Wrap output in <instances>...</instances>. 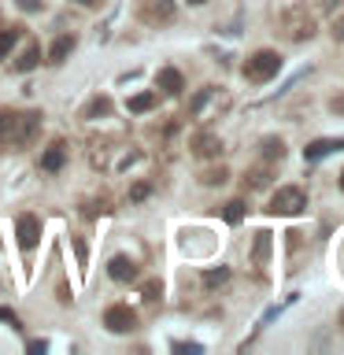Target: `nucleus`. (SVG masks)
I'll list each match as a JSON object with an SVG mask.
<instances>
[{
	"instance_id": "dca6fc26",
	"label": "nucleus",
	"mask_w": 344,
	"mask_h": 355,
	"mask_svg": "<svg viewBox=\"0 0 344 355\" xmlns=\"http://www.w3.org/2000/svg\"><path fill=\"white\" fill-rule=\"evenodd\" d=\"M171 0H152V4L148 8H144V19H148V22H160V19H171Z\"/></svg>"
},
{
	"instance_id": "a211bd4d",
	"label": "nucleus",
	"mask_w": 344,
	"mask_h": 355,
	"mask_svg": "<svg viewBox=\"0 0 344 355\" xmlns=\"http://www.w3.org/2000/svg\"><path fill=\"white\" fill-rule=\"evenodd\" d=\"M19 26H11V30H0V60H8V55H11V49H15V44H19Z\"/></svg>"
},
{
	"instance_id": "7c9ffc66",
	"label": "nucleus",
	"mask_w": 344,
	"mask_h": 355,
	"mask_svg": "<svg viewBox=\"0 0 344 355\" xmlns=\"http://www.w3.org/2000/svg\"><path fill=\"white\" fill-rule=\"evenodd\" d=\"M189 4H204V0H189Z\"/></svg>"
},
{
	"instance_id": "7ed1b4c3",
	"label": "nucleus",
	"mask_w": 344,
	"mask_h": 355,
	"mask_svg": "<svg viewBox=\"0 0 344 355\" xmlns=\"http://www.w3.org/2000/svg\"><path fill=\"white\" fill-rule=\"evenodd\" d=\"M15 233H19V248L30 255L33 248H37V241H41V218H37V215H30V211H26V215H19Z\"/></svg>"
},
{
	"instance_id": "412c9836",
	"label": "nucleus",
	"mask_w": 344,
	"mask_h": 355,
	"mask_svg": "<svg viewBox=\"0 0 344 355\" xmlns=\"http://www.w3.org/2000/svg\"><path fill=\"white\" fill-rule=\"evenodd\" d=\"M230 282V266H218V270H207L204 274V285L207 288H218V285H226Z\"/></svg>"
},
{
	"instance_id": "2f4dec72",
	"label": "nucleus",
	"mask_w": 344,
	"mask_h": 355,
	"mask_svg": "<svg viewBox=\"0 0 344 355\" xmlns=\"http://www.w3.org/2000/svg\"><path fill=\"white\" fill-rule=\"evenodd\" d=\"M341 326H344V311H341Z\"/></svg>"
},
{
	"instance_id": "2eb2a0df",
	"label": "nucleus",
	"mask_w": 344,
	"mask_h": 355,
	"mask_svg": "<svg viewBox=\"0 0 344 355\" xmlns=\"http://www.w3.org/2000/svg\"><path fill=\"white\" fill-rule=\"evenodd\" d=\"M108 111H111V100H108V96H93V100H89V104H85L82 119H104Z\"/></svg>"
},
{
	"instance_id": "6ab92c4d",
	"label": "nucleus",
	"mask_w": 344,
	"mask_h": 355,
	"mask_svg": "<svg viewBox=\"0 0 344 355\" xmlns=\"http://www.w3.org/2000/svg\"><path fill=\"white\" fill-rule=\"evenodd\" d=\"M266 255H270V233H255L252 259H255V263H266Z\"/></svg>"
},
{
	"instance_id": "9d476101",
	"label": "nucleus",
	"mask_w": 344,
	"mask_h": 355,
	"mask_svg": "<svg viewBox=\"0 0 344 355\" xmlns=\"http://www.w3.org/2000/svg\"><path fill=\"white\" fill-rule=\"evenodd\" d=\"M15 122H19V111H11V107L0 111V144H4V148L15 144Z\"/></svg>"
},
{
	"instance_id": "c756f323",
	"label": "nucleus",
	"mask_w": 344,
	"mask_h": 355,
	"mask_svg": "<svg viewBox=\"0 0 344 355\" xmlns=\"http://www.w3.org/2000/svg\"><path fill=\"white\" fill-rule=\"evenodd\" d=\"M337 33H341V37H344V19H341V30H337Z\"/></svg>"
},
{
	"instance_id": "473e14b6",
	"label": "nucleus",
	"mask_w": 344,
	"mask_h": 355,
	"mask_svg": "<svg viewBox=\"0 0 344 355\" xmlns=\"http://www.w3.org/2000/svg\"><path fill=\"white\" fill-rule=\"evenodd\" d=\"M341 185H344V178H341Z\"/></svg>"
},
{
	"instance_id": "f257e3e1",
	"label": "nucleus",
	"mask_w": 344,
	"mask_h": 355,
	"mask_svg": "<svg viewBox=\"0 0 344 355\" xmlns=\"http://www.w3.org/2000/svg\"><path fill=\"white\" fill-rule=\"evenodd\" d=\"M277 71H282V55L270 52V49L252 52L248 63H244V78H248V82H270Z\"/></svg>"
},
{
	"instance_id": "4468645a",
	"label": "nucleus",
	"mask_w": 344,
	"mask_h": 355,
	"mask_svg": "<svg viewBox=\"0 0 344 355\" xmlns=\"http://www.w3.org/2000/svg\"><path fill=\"white\" fill-rule=\"evenodd\" d=\"M337 148H344V141H311L304 155H307L311 163H315V159H322V155H333Z\"/></svg>"
},
{
	"instance_id": "0eeeda50",
	"label": "nucleus",
	"mask_w": 344,
	"mask_h": 355,
	"mask_svg": "<svg viewBox=\"0 0 344 355\" xmlns=\"http://www.w3.org/2000/svg\"><path fill=\"white\" fill-rule=\"evenodd\" d=\"M155 89H163L166 96H178L185 89V78H182V71H174V67H163L160 74H155Z\"/></svg>"
},
{
	"instance_id": "39448f33",
	"label": "nucleus",
	"mask_w": 344,
	"mask_h": 355,
	"mask_svg": "<svg viewBox=\"0 0 344 355\" xmlns=\"http://www.w3.org/2000/svg\"><path fill=\"white\" fill-rule=\"evenodd\" d=\"M41 111H19V122H15V148H26V144L37 137L41 130Z\"/></svg>"
},
{
	"instance_id": "bb28decb",
	"label": "nucleus",
	"mask_w": 344,
	"mask_h": 355,
	"mask_svg": "<svg viewBox=\"0 0 344 355\" xmlns=\"http://www.w3.org/2000/svg\"><path fill=\"white\" fill-rule=\"evenodd\" d=\"M204 182H207V185H218V182H226V174H222V171H207Z\"/></svg>"
},
{
	"instance_id": "4be33fe9",
	"label": "nucleus",
	"mask_w": 344,
	"mask_h": 355,
	"mask_svg": "<svg viewBox=\"0 0 344 355\" xmlns=\"http://www.w3.org/2000/svg\"><path fill=\"white\" fill-rule=\"evenodd\" d=\"M0 322H4V326H11V329H22V322H19V315L11 307H0Z\"/></svg>"
},
{
	"instance_id": "f03ea898",
	"label": "nucleus",
	"mask_w": 344,
	"mask_h": 355,
	"mask_svg": "<svg viewBox=\"0 0 344 355\" xmlns=\"http://www.w3.org/2000/svg\"><path fill=\"white\" fill-rule=\"evenodd\" d=\"M304 207H307V193H304L300 185L277 189V193L270 196V204H266V211H270V215H300Z\"/></svg>"
},
{
	"instance_id": "c85d7f7f",
	"label": "nucleus",
	"mask_w": 344,
	"mask_h": 355,
	"mask_svg": "<svg viewBox=\"0 0 344 355\" xmlns=\"http://www.w3.org/2000/svg\"><path fill=\"white\" fill-rule=\"evenodd\" d=\"M74 4H82V8H100V0H74Z\"/></svg>"
},
{
	"instance_id": "ddd939ff",
	"label": "nucleus",
	"mask_w": 344,
	"mask_h": 355,
	"mask_svg": "<svg viewBox=\"0 0 344 355\" xmlns=\"http://www.w3.org/2000/svg\"><path fill=\"white\" fill-rule=\"evenodd\" d=\"M155 104H160V89H152V93H137V96H130V111L133 115H144V111H152Z\"/></svg>"
},
{
	"instance_id": "cd10ccee",
	"label": "nucleus",
	"mask_w": 344,
	"mask_h": 355,
	"mask_svg": "<svg viewBox=\"0 0 344 355\" xmlns=\"http://www.w3.org/2000/svg\"><path fill=\"white\" fill-rule=\"evenodd\" d=\"M41 8V0H22V11H37Z\"/></svg>"
},
{
	"instance_id": "423d86ee",
	"label": "nucleus",
	"mask_w": 344,
	"mask_h": 355,
	"mask_svg": "<svg viewBox=\"0 0 344 355\" xmlns=\"http://www.w3.org/2000/svg\"><path fill=\"white\" fill-rule=\"evenodd\" d=\"M63 163H67V144L63 141H52L49 148L41 152V171L55 174V171H63Z\"/></svg>"
},
{
	"instance_id": "9b49d317",
	"label": "nucleus",
	"mask_w": 344,
	"mask_h": 355,
	"mask_svg": "<svg viewBox=\"0 0 344 355\" xmlns=\"http://www.w3.org/2000/svg\"><path fill=\"white\" fill-rule=\"evenodd\" d=\"M74 37H71V33H63V37H55L52 41V49H49V63H63L67 60V55H71L74 52Z\"/></svg>"
},
{
	"instance_id": "393cba45",
	"label": "nucleus",
	"mask_w": 344,
	"mask_h": 355,
	"mask_svg": "<svg viewBox=\"0 0 344 355\" xmlns=\"http://www.w3.org/2000/svg\"><path fill=\"white\" fill-rule=\"evenodd\" d=\"M174 352H204V348H200V344H193V340H174Z\"/></svg>"
},
{
	"instance_id": "aec40b11",
	"label": "nucleus",
	"mask_w": 344,
	"mask_h": 355,
	"mask_svg": "<svg viewBox=\"0 0 344 355\" xmlns=\"http://www.w3.org/2000/svg\"><path fill=\"white\" fill-rule=\"evenodd\" d=\"M222 218H226L230 226H237V222L244 218V200H230V204L222 207Z\"/></svg>"
},
{
	"instance_id": "20e7f679",
	"label": "nucleus",
	"mask_w": 344,
	"mask_h": 355,
	"mask_svg": "<svg viewBox=\"0 0 344 355\" xmlns=\"http://www.w3.org/2000/svg\"><path fill=\"white\" fill-rule=\"evenodd\" d=\"M104 326L111 333H133V326H137V315L126 307V304H111L104 311Z\"/></svg>"
},
{
	"instance_id": "f3484780",
	"label": "nucleus",
	"mask_w": 344,
	"mask_h": 355,
	"mask_svg": "<svg viewBox=\"0 0 344 355\" xmlns=\"http://www.w3.org/2000/svg\"><path fill=\"white\" fill-rule=\"evenodd\" d=\"M218 148H222V144L211 137V133H200V137L193 141V152L196 155H218Z\"/></svg>"
},
{
	"instance_id": "1a4fd4ad",
	"label": "nucleus",
	"mask_w": 344,
	"mask_h": 355,
	"mask_svg": "<svg viewBox=\"0 0 344 355\" xmlns=\"http://www.w3.org/2000/svg\"><path fill=\"white\" fill-rule=\"evenodd\" d=\"M215 100H218V89H215V85L200 89V93H196L193 100H189V115H193V119H200V115H204V111H207L211 104H215Z\"/></svg>"
},
{
	"instance_id": "b1692460",
	"label": "nucleus",
	"mask_w": 344,
	"mask_h": 355,
	"mask_svg": "<svg viewBox=\"0 0 344 355\" xmlns=\"http://www.w3.org/2000/svg\"><path fill=\"white\" fill-rule=\"evenodd\" d=\"M263 148H266V155H270V159H282V141H274V137H270V141L263 144Z\"/></svg>"
},
{
	"instance_id": "f8f14e48",
	"label": "nucleus",
	"mask_w": 344,
	"mask_h": 355,
	"mask_svg": "<svg viewBox=\"0 0 344 355\" xmlns=\"http://www.w3.org/2000/svg\"><path fill=\"white\" fill-rule=\"evenodd\" d=\"M41 63V44H26V52L19 55L15 63H11V71H19V74H26V71H33V67Z\"/></svg>"
},
{
	"instance_id": "5701e85b",
	"label": "nucleus",
	"mask_w": 344,
	"mask_h": 355,
	"mask_svg": "<svg viewBox=\"0 0 344 355\" xmlns=\"http://www.w3.org/2000/svg\"><path fill=\"white\" fill-rule=\"evenodd\" d=\"M148 193H152V185H148V182H137V185L130 189V200H133V204H137V200H144Z\"/></svg>"
},
{
	"instance_id": "6e6552de",
	"label": "nucleus",
	"mask_w": 344,
	"mask_h": 355,
	"mask_svg": "<svg viewBox=\"0 0 344 355\" xmlns=\"http://www.w3.org/2000/svg\"><path fill=\"white\" fill-rule=\"evenodd\" d=\"M108 274L115 277V282H133V277H137V263H133L130 255H115V259L108 263Z\"/></svg>"
},
{
	"instance_id": "a878e982",
	"label": "nucleus",
	"mask_w": 344,
	"mask_h": 355,
	"mask_svg": "<svg viewBox=\"0 0 344 355\" xmlns=\"http://www.w3.org/2000/svg\"><path fill=\"white\" fill-rule=\"evenodd\" d=\"M144 300H160V282H148V285H144Z\"/></svg>"
}]
</instances>
